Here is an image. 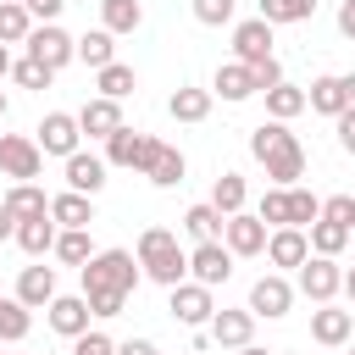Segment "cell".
<instances>
[{
  "label": "cell",
  "instance_id": "cell-1",
  "mask_svg": "<svg viewBox=\"0 0 355 355\" xmlns=\"http://www.w3.org/2000/svg\"><path fill=\"white\" fill-rule=\"evenodd\" d=\"M250 155L266 166V178L277 183V189H294L300 178H305V144L288 133V122H261V128H250Z\"/></svg>",
  "mask_w": 355,
  "mask_h": 355
},
{
  "label": "cell",
  "instance_id": "cell-2",
  "mask_svg": "<svg viewBox=\"0 0 355 355\" xmlns=\"http://www.w3.org/2000/svg\"><path fill=\"white\" fill-rule=\"evenodd\" d=\"M139 266H144V277L150 283H161V288H178L183 277H189V250L178 244V233L172 227H161V222H150L144 233H139Z\"/></svg>",
  "mask_w": 355,
  "mask_h": 355
},
{
  "label": "cell",
  "instance_id": "cell-3",
  "mask_svg": "<svg viewBox=\"0 0 355 355\" xmlns=\"http://www.w3.org/2000/svg\"><path fill=\"white\" fill-rule=\"evenodd\" d=\"M78 277H83V294H133L144 283V266L133 250H94L78 266Z\"/></svg>",
  "mask_w": 355,
  "mask_h": 355
},
{
  "label": "cell",
  "instance_id": "cell-4",
  "mask_svg": "<svg viewBox=\"0 0 355 355\" xmlns=\"http://www.w3.org/2000/svg\"><path fill=\"white\" fill-rule=\"evenodd\" d=\"M294 288H300L311 305L338 300V294H344V266H338V255H305V266L294 272Z\"/></svg>",
  "mask_w": 355,
  "mask_h": 355
},
{
  "label": "cell",
  "instance_id": "cell-5",
  "mask_svg": "<svg viewBox=\"0 0 355 355\" xmlns=\"http://www.w3.org/2000/svg\"><path fill=\"white\" fill-rule=\"evenodd\" d=\"M44 172V150H39V139H28V133H0V178H11V183H33Z\"/></svg>",
  "mask_w": 355,
  "mask_h": 355
},
{
  "label": "cell",
  "instance_id": "cell-6",
  "mask_svg": "<svg viewBox=\"0 0 355 355\" xmlns=\"http://www.w3.org/2000/svg\"><path fill=\"white\" fill-rule=\"evenodd\" d=\"M166 311H172V322H183V327H205V322L216 316V300H211L205 283L183 277L178 288H166Z\"/></svg>",
  "mask_w": 355,
  "mask_h": 355
},
{
  "label": "cell",
  "instance_id": "cell-7",
  "mask_svg": "<svg viewBox=\"0 0 355 355\" xmlns=\"http://www.w3.org/2000/svg\"><path fill=\"white\" fill-rule=\"evenodd\" d=\"M255 311L250 305H216V316L205 322V333H211V344H222V349H244V344H255Z\"/></svg>",
  "mask_w": 355,
  "mask_h": 355
},
{
  "label": "cell",
  "instance_id": "cell-8",
  "mask_svg": "<svg viewBox=\"0 0 355 355\" xmlns=\"http://www.w3.org/2000/svg\"><path fill=\"white\" fill-rule=\"evenodd\" d=\"M28 55H39L44 67H72L78 61V39L61 28V22H33V33H28Z\"/></svg>",
  "mask_w": 355,
  "mask_h": 355
},
{
  "label": "cell",
  "instance_id": "cell-9",
  "mask_svg": "<svg viewBox=\"0 0 355 355\" xmlns=\"http://www.w3.org/2000/svg\"><path fill=\"white\" fill-rule=\"evenodd\" d=\"M233 261H239V255H233L222 239H205V244L189 250V277L205 283V288H222V283L233 277Z\"/></svg>",
  "mask_w": 355,
  "mask_h": 355
},
{
  "label": "cell",
  "instance_id": "cell-10",
  "mask_svg": "<svg viewBox=\"0 0 355 355\" xmlns=\"http://www.w3.org/2000/svg\"><path fill=\"white\" fill-rule=\"evenodd\" d=\"M294 294H300V288H294L283 272H261V277L250 283V311L266 316V322H277V316L294 311Z\"/></svg>",
  "mask_w": 355,
  "mask_h": 355
},
{
  "label": "cell",
  "instance_id": "cell-11",
  "mask_svg": "<svg viewBox=\"0 0 355 355\" xmlns=\"http://www.w3.org/2000/svg\"><path fill=\"white\" fill-rule=\"evenodd\" d=\"M33 139H39V150H44V155H61V161H67L72 150H83V128H78V116H72V111H44V122H39V133H33Z\"/></svg>",
  "mask_w": 355,
  "mask_h": 355
},
{
  "label": "cell",
  "instance_id": "cell-12",
  "mask_svg": "<svg viewBox=\"0 0 355 355\" xmlns=\"http://www.w3.org/2000/svg\"><path fill=\"white\" fill-rule=\"evenodd\" d=\"M150 150H155V133H139V128H128V122L105 139V161H111V166H122V172H144Z\"/></svg>",
  "mask_w": 355,
  "mask_h": 355
},
{
  "label": "cell",
  "instance_id": "cell-13",
  "mask_svg": "<svg viewBox=\"0 0 355 355\" xmlns=\"http://www.w3.org/2000/svg\"><path fill=\"white\" fill-rule=\"evenodd\" d=\"M266 239H272V227H266L255 211H233L227 227H222V244H227L233 255H266Z\"/></svg>",
  "mask_w": 355,
  "mask_h": 355
},
{
  "label": "cell",
  "instance_id": "cell-14",
  "mask_svg": "<svg viewBox=\"0 0 355 355\" xmlns=\"http://www.w3.org/2000/svg\"><path fill=\"white\" fill-rule=\"evenodd\" d=\"M105 172H111V161H105V155H89V150H72V155L61 161V178H67V189H78V194H100V189H105Z\"/></svg>",
  "mask_w": 355,
  "mask_h": 355
},
{
  "label": "cell",
  "instance_id": "cell-15",
  "mask_svg": "<svg viewBox=\"0 0 355 355\" xmlns=\"http://www.w3.org/2000/svg\"><path fill=\"white\" fill-rule=\"evenodd\" d=\"M305 255H311V233H305V227H272V239H266V261H272L277 272H300Z\"/></svg>",
  "mask_w": 355,
  "mask_h": 355
},
{
  "label": "cell",
  "instance_id": "cell-16",
  "mask_svg": "<svg viewBox=\"0 0 355 355\" xmlns=\"http://www.w3.org/2000/svg\"><path fill=\"white\" fill-rule=\"evenodd\" d=\"M44 316H50V327H55L61 338H78V333H89V322H94V311H89V294H55V300L44 305Z\"/></svg>",
  "mask_w": 355,
  "mask_h": 355
},
{
  "label": "cell",
  "instance_id": "cell-17",
  "mask_svg": "<svg viewBox=\"0 0 355 355\" xmlns=\"http://www.w3.org/2000/svg\"><path fill=\"white\" fill-rule=\"evenodd\" d=\"M272 55V22L266 17H250V22H233V61L255 67Z\"/></svg>",
  "mask_w": 355,
  "mask_h": 355
},
{
  "label": "cell",
  "instance_id": "cell-18",
  "mask_svg": "<svg viewBox=\"0 0 355 355\" xmlns=\"http://www.w3.org/2000/svg\"><path fill=\"white\" fill-rule=\"evenodd\" d=\"M311 338H316V344H327V349H338V344H349V338H355V316H349V311H338V305L327 300V305H316V311H311Z\"/></svg>",
  "mask_w": 355,
  "mask_h": 355
},
{
  "label": "cell",
  "instance_id": "cell-19",
  "mask_svg": "<svg viewBox=\"0 0 355 355\" xmlns=\"http://www.w3.org/2000/svg\"><path fill=\"white\" fill-rule=\"evenodd\" d=\"M78 128H83V139H111V133L122 128V100H105V94L83 100V111H78Z\"/></svg>",
  "mask_w": 355,
  "mask_h": 355
},
{
  "label": "cell",
  "instance_id": "cell-20",
  "mask_svg": "<svg viewBox=\"0 0 355 355\" xmlns=\"http://www.w3.org/2000/svg\"><path fill=\"white\" fill-rule=\"evenodd\" d=\"M55 294H61V288H55V266H39V261H33V266L17 272V300H22L28 311H44Z\"/></svg>",
  "mask_w": 355,
  "mask_h": 355
},
{
  "label": "cell",
  "instance_id": "cell-21",
  "mask_svg": "<svg viewBox=\"0 0 355 355\" xmlns=\"http://www.w3.org/2000/svg\"><path fill=\"white\" fill-rule=\"evenodd\" d=\"M211 94H222L227 105H239V100H250V94H261V89H255V72H250L244 61H222V67L211 72Z\"/></svg>",
  "mask_w": 355,
  "mask_h": 355
},
{
  "label": "cell",
  "instance_id": "cell-22",
  "mask_svg": "<svg viewBox=\"0 0 355 355\" xmlns=\"http://www.w3.org/2000/svg\"><path fill=\"white\" fill-rule=\"evenodd\" d=\"M183 172H189L183 150H172V144H161V139H155V150H150V161H144V172H139V178H150L155 189H178V183H183Z\"/></svg>",
  "mask_w": 355,
  "mask_h": 355
},
{
  "label": "cell",
  "instance_id": "cell-23",
  "mask_svg": "<svg viewBox=\"0 0 355 355\" xmlns=\"http://www.w3.org/2000/svg\"><path fill=\"white\" fill-rule=\"evenodd\" d=\"M305 105H311V111H322V116H338V111H349L344 72H322V78H311V89H305Z\"/></svg>",
  "mask_w": 355,
  "mask_h": 355
},
{
  "label": "cell",
  "instance_id": "cell-24",
  "mask_svg": "<svg viewBox=\"0 0 355 355\" xmlns=\"http://www.w3.org/2000/svg\"><path fill=\"white\" fill-rule=\"evenodd\" d=\"M50 216H55V227H94V194L61 189V194H50Z\"/></svg>",
  "mask_w": 355,
  "mask_h": 355
},
{
  "label": "cell",
  "instance_id": "cell-25",
  "mask_svg": "<svg viewBox=\"0 0 355 355\" xmlns=\"http://www.w3.org/2000/svg\"><path fill=\"white\" fill-rule=\"evenodd\" d=\"M211 100H216L211 89L183 83V89H172V94H166V116H172V122H205V116H211Z\"/></svg>",
  "mask_w": 355,
  "mask_h": 355
},
{
  "label": "cell",
  "instance_id": "cell-26",
  "mask_svg": "<svg viewBox=\"0 0 355 355\" xmlns=\"http://www.w3.org/2000/svg\"><path fill=\"white\" fill-rule=\"evenodd\" d=\"M55 233H61V227H55V216H50V211H44V216L17 222V244H22V255H33V261L55 250Z\"/></svg>",
  "mask_w": 355,
  "mask_h": 355
},
{
  "label": "cell",
  "instance_id": "cell-27",
  "mask_svg": "<svg viewBox=\"0 0 355 355\" xmlns=\"http://www.w3.org/2000/svg\"><path fill=\"white\" fill-rule=\"evenodd\" d=\"M78 61L94 67V72L111 67V61H116V33H111V28H89V33H78Z\"/></svg>",
  "mask_w": 355,
  "mask_h": 355
},
{
  "label": "cell",
  "instance_id": "cell-28",
  "mask_svg": "<svg viewBox=\"0 0 355 355\" xmlns=\"http://www.w3.org/2000/svg\"><path fill=\"white\" fill-rule=\"evenodd\" d=\"M222 227H227V216H222L211 200H200V205H189V211H183V233H189L194 244H205V239H222Z\"/></svg>",
  "mask_w": 355,
  "mask_h": 355
},
{
  "label": "cell",
  "instance_id": "cell-29",
  "mask_svg": "<svg viewBox=\"0 0 355 355\" xmlns=\"http://www.w3.org/2000/svg\"><path fill=\"white\" fill-rule=\"evenodd\" d=\"M6 211H11L17 222H28V216H44V211H50V194H44L39 183H11V189H6Z\"/></svg>",
  "mask_w": 355,
  "mask_h": 355
},
{
  "label": "cell",
  "instance_id": "cell-30",
  "mask_svg": "<svg viewBox=\"0 0 355 355\" xmlns=\"http://www.w3.org/2000/svg\"><path fill=\"white\" fill-rule=\"evenodd\" d=\"M28 327H33V311L17 294H0V344H22Z\"/></svg>",
  "mask_w": 355,
  "mask_h": 355
},
{
  "label": "cell",
  "instance_id": "cell-31",
  "mask_svg": "<svg viewBox=\"0 0 355 355\" xmlns=\"http://www.w3.org/2000/svg\"><path fill=\"white\" fill-rule=\"evenodd\" d=\"M300 111H311V105H305V89H300V83H288V78H283L277 89H266V116H277V122H294Z\"/></svg>",
  "mask_w": 355,
  "mask_h": 355
},
{
  "label": "cell",
  "instance_id": "cell-32",
  "mask_svg": "<svg viewBox=\"0 0 355 355\" xmlns=\"http://www.w3.org/2000/svg\"><path fill=\"white\" fill-rule=\"evenodd\" d=\"M305 233H311V255H344V250H349V227H344V222L316 216Z\"/></svg>",
  "mask_w": 355,
  "mask_h": 355
},
{
  "label": "cell",
  "instance_id": "cell-33",
  "mask_svg": "<svg viewBox=\"0 0 355 355\" xmlns=\"http://www.w3.org/2000/svg\"><path fill=\"white\" fill-rule=\"evenodd\" d=\"M61 266H83L89 255H94V239H89V227H61L55 233V250H50Z\"/></svg>",
  "mask_w": 355,
  "mask_h": 355
},
{
  "label": "cell",
  "instance_id": "cell-34",
  "mask_svg": "<svg viewBox=\"0 0 355 355\" xmlns=\"http://www.w3.org/2000/svg\"><path fill=\"white\" fill-rule=\"evenodd\" d=\"M139 22H144V6H139V0H100V28H111V33H139Z\"/></svg>",
  "mask_w": 355,
  "mask_h": 355
},
{
  "label": "cell",
  "instance_id": "cell-35",
  "mask_svg": "<svg viewBox=\"0 0 355 355\" xmlns=\"http://www.w3.org/2000/svg\"><path fill=\"white\" fill-rule=\"evenodd\" d=\"M33 33V11L22 0H0V44H28Z\"/></svg>",
  "mask_w": 355,
  "mask_h": 355
},
{
  "label": "cell",
  "instance_id": "cell-36",
  "mask_svg": "<svg viewBox=\"0 0 355 355\" xmlns=\"http://www.w3.org/2000/svg\"><path fill=\"white\" fill-rule=\"evenodd\" d=\"M94 89H100L105 100H128V94L139 89V72H133V67H122V61H111V67H100V72H94Z\"/></svg>",
  "mask_w": 355,
  "mask_h": 355
},
{
  "label": "cell",
  "instance_id": "cell-37",
  "mask_svg": "<svg viewBox=\"0 0 355 355\" xmlns=\"http://www.w3.org/2000/svg\"><path fill=\"white\" fill-rule=\"evenodd\" d=\"M244 200H250V189H244V178H239V172H222V178L211 183V205H216L222 216L244 211Z\"/></svg>",
  "mask_w": 355,
  "mask_h": 355
},
{
  "label": "cell",
  "instance_id": "cell-38",
  "mask_svg": "<svg viewBox=\"0 0 355 355\" xmlns=\"http://www.w3.org/2000/svg\"><path fill=\"white\" fill-rule=\"evenodd\" d=\"M261 11L255 17H266L272 28H288V22H305L311 11H316V0H255Z\"/></svg>",
  "mask_w": 355,
  "mask_h": 355
},
{
  "label": "cell",
  "instance_id": "cell-39",
  "mask_svg": "<svg viewBox=\"0 0 355 355\" xmlns=\"http://www.w3.org/2000/svg\"><path fill=\"white\" fill-rule=\"evenodd\" d=\"M11 78H17L22 89H50V83H55V67H44L39 55H22V61H11Z\"/></svg>",
  "mask_w": 355,
  "mask_h": 355
},
{
  "label": "cell",
  "instance_id": "cell-40",
  "mask_svg": "<svg viewBox=\"0 0 355 355\" xmlns=\"http://www.w3.org/2000/svg\"><path fill=\"white\" fill-rule=\"evenodd\" d=\"M316 216H322V200H316L311 189L294 183V189H288V227H311Z\"/></svg>",
  "mask_w": 355,
  "mask_h": 355
},
{
  "label": "cell",
  "instance_id": "cell-41",
  "mask_svg": "<svg viewBox=\"0 0 355 355\" xmlns=\"http://www.w3.org/2000/svg\"><path fill=\"white\" fill-rule=\"evenodd\" d=\"M189 11H194V22H205V28H227V22L239 17V0H189Z\"/></svg>",
  "mask_w": 355,
  "mask_h": 355
},
{
  "label": "cell",
  "instance_id": "cell-42",
  "mask_svg": "<svg viewBox=\"0 0 355 355\" xmlns=\"http://www.w3.org/2000/svg\"><path fill=\"white\" fill-rule=\"evenodd\" d=\"M255 216H261L266 227H288V189H277V183H272V189L261 194V205H255Z\"/></svg>",
  "mask_w": 355,
  "mask_h": 355
},
{
  "label": "cell",
  "instance_id": "cell-43",
  "mask_svg": "<svg viewBox=\"0 0 355 355\" xmlns=\"http://www.w3.org/2000/svg\"><path fill=\"white\" fill-rule=\"evenodd\" d=\"M72 355H116V338H111V333H100V327H89V333H78V338H72Z\"/></svg>",
  "mask_w": 355,
  "mask_h": 355
},
{
  "label": "cell",
  "instance_id": "cell-44",
  "mask_svg": "<svg viewBox=\"0 0 355 355\" xmlns=\"http://www.w3.org/2000/svg\"><path fill=\"white\" fill-rule=\"evenodd\" d=\"M322 216H327V222H344V227L355 233V194H327V200H322Z\"/></svg>",
  "mask_w": 355,
  "mask_h": 355
},
{
  "label": "cell",
  "instance_id": "cell-45",
  "mask_svg": "<svg viewBox=\"0 0 355 355\" xmlns=\"http://www.w3.org/2000/svg\"><path fill=\"white\" fill-rule=\"evenodd\" d=\"M122 305H128V294H89V311H94V322H111V316H122Z\"/></svg>",
  "mask_w": 355,
  "mask_h": 355
},
{
  "label": "cell",
  "instance_id": "cell-46",
  "mask_svg": "<svg viewBox=\"0 0 355 355\" xmlns=\"http://www.w3.org/2000/svg\"><path fill=\"white\" fill-rule=\"evenodd\" d=\"M250 72H255V89H261V94H266V89H277V83H283V67H277V55H266V61H255V67H250Z\"/></svg>",
  "mask_w": 355,
  "mask_h": 355
},
{
  "label": "cell",
  "instance_id": "cell-47",
  "mask_svg": "<svg viewBox=\"0 0 355 355\" xmlns=\"http://www.w3.org/2000/svg\"><path fill=\"white\" fill-rule=\"evenodd\" d=\"M333 128H338V150H344V155H355V111H338V116H333Z\"/></svg>",
  "mask_w": 355,
  "mask_h": 355
},
{
  "label": "cell",
  "instance_id": "cell-48",
  "mask_svg": "<svg viewBox=\"0 0 355 355\" xmlns=\"http://www.w3.org/2000/svg\"><path fill=\"white\" fill-rule=\"evenodd\" d=\"M22 6H28V11L39 17V22H55V17L67 11V0H22Z\"/></svg>",
  "mask_w": 355,
  "mask_h": 355
},
{
  "label": "cell",
  "instance_id": "cell-49",
  "mask_svg": "<svg viewBox=\"0 0 355 355\" xmlns=\"http://www.w3.org/2000/svg\"><path fill=\"white\" fill-rule=\"evenodd\" d=\"M338 33L355 39V0H338Z\"/></svg>",
  "mask_w": 355,
  "mask_h": 355
},
{
  "label": "cell",
  "instance_id": "cell-50",
  "mask_svg": "<svg viewBox=\"0 0 355 355\" xmlns=\"http://www.w3.org/2000/svg\"><path fill=\"white\" fill-rule=\"evenodd\" d=\"M116 355H161L150 338H128V344H116Z\"/></svg>",
  "mask_w": 355,
  "mask_h": 355
},
{
  "label": "cell",
  "instance_id": "cell-51",
  "mask_svg": "<svg viewBox=\"0 0 355 355\" xmlns=\"http://www.w3.org/2000/svg\"><path fill=\"white\" fill-rule=\"evenodd\" d=\"M6 239H17V216H11L6 200H0V244H6Z\"/></svg>",
  "mask_w": 355,
  "mask_h": 355
},
{
  "label": "cell",
  "instance_id": "cell-52",
  "mask_svg": "<svg viewBox=\"0 0 355 355\" xmlns=\"http://www.w3.org/2000/svg\"><path fill=\"white\" fill-rule=\"evenodd\" d=\"M0 78H11V44H0Z\"/></svg>",
  "mask_w": 355,
  "mask_h": 355
},
{
  "label": "cell",
  "instance_id": "cell-53",
  "mask_svg": "<svg viewBox=\"0 0 355 355\" xmlns=\"http://www.w3.org/2000/svg\"><path fill=\"white\" fill-rule=\"evenodd\" d=\"M344 94H349V111H355V72H344Z\"/></svg>",
  "mask_w": 355,
  "mask_h": 355
},
{
  "label": "cell",
  "instance_id": "cell-54",
  "mask_svg": "<svg viewBox=\"0 0 355 355\" xmlns=\"http://www.w3.org/2000/svg\"><path fill=\"white\" fill-rule=\"evenodd\" d=\"M344 294H349V305H355V266L344 272Z\"/></svg>",
  "mask_w": 355,
  "mask_h": 355
},
{
  "label": "cell",
  "instance_id": "cell-55",
  "mask_svg": "<svg viewBox=\"0 0 355 355\" xmlns=\"http://www.w3.org/2000/svg\"><path fill=\"white\" fill-rule=\"evenodd\" d=\"M239 355H272V349H261V344H244V349H239Z\"/></svg>",
  "mask_w": 355,
  "mask_h": 355
},
{
  "label": "cell",
  "instance_id": "cell-56",
  "mask_svg": "<svg viewBox=\"0 0 355 355\" xmlns=\"http://www.w3.org/2000/svg\"><path fill=\"white\" fill-rule=\"evenodd\" d=\"M6 111H11V105H6V89H0V122H6Z\"/></svg>",
  "mask_w": 355,
  "mask_h": 355
},
{
  "label": "cell",
  "instance_id": "cell-57",
  "mask_svg": "<svg viewBox=\"0 0 355 355\" xmlns=\"http://www.w3.org/2000/svg\"><path fill=\"white\" fill-rule=\"evenodd\" d=\"M349 244H355V233H349Z\"/></svg>",
  "mask_w": 355,
  "mask_h": 355
},
{
  "label": "cell",
  "instance_id": "cell-58",
  "mask_svg": "<svg viewBox=\"0 0 355 355\" xmlns=\"http://www.w3.org/2000/svg\"><path fill=\"white\" fill-rule=\"evenodd\" d=\"M349 355H355V344H349Z\"/></svg>",
  "mask_w": 355,
  "mask_h": 355
}]
</instances>
